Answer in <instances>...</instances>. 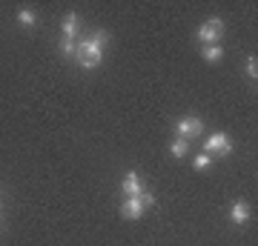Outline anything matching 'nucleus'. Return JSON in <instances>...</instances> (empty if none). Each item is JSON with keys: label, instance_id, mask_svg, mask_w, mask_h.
Masks as SVG:
<instances>
[{"label": "nucleus", "instance_id": "nucleus-1", "mask_svg": "<svg viewBox=\"0 0 258 246\" xmlns=\"http://www.w3.org/2000/svg\"><path fill=\"white\" fill-rule=\"evenodd\" d=\"M75 57H78V63H81L83 69H95V66H101V60H103V49L95 46L92 40H81L78 49H75Z\"/></svg>", "mask_w": 258, "mask_h": 246}, {"label": "nucleus", "instance_id": "nucleus-2", "mask_svg": "<svg viewBox=\"0 0 258 246\" xmlns=\"http://www.w3.org/2000/svg\"><path fill=\"white\" fill-rule=\"evenodd\" d=\"M221 35H224V20L221 18H210L201 29H198V40H201L204 46H215L221 40Z\"/></svg>", "mask_w": 258, "mask_h": 246}, {"label": "nucleus", "instance_id": "nucleus-3", "mask_svg": "<svg viewBox=\"0 0 258 246\" xmlns=\"http://www.w3.org/2000/svg\"><path fill=\"white\" fill-rule=\"evenodd\" d=\"M204 152H210V155H230L232 152V140L224 132H215V135L207 137V149Z\"/></svg>", "mask_w": 258, "mask_h": 246}, {"label": "nucleus", "instance_id": "nucleus-4", "mask_svg": "<svg viewBox=\"0 0 258 246\" xmlns=\"http://www.w3.org/2000/svg\"><path fill=\"white\" fill-rule=\"evenodd\" d=\"M175 132H178V137H198L204 132V123H201V118H181L175 123Z\"/></svg>", "mask_w": 258, "mask_h": 246}, {"label": "nucleus", "instance_id": "nucleus-5", "mask_svg": "<svg viewBox=\"0 0 258 246\" xmlns=\"http://www.w3.org/2000/svg\"><path fill=\"white\" fill-rule=\"evenodd\" d=\"M144 203H141V198H126V201L120 203V215L126 220H138L141 215H144Z\"/></svg>", "mask_w": 258, "mask_h": 246}, {"label": "nucleus", "instance_id": "nucleus-6", "mask_svg": "<svg viewBox=\"0 0 258 246\" xmlns=\"http://www.w3.org/2000/svg\"><path fill=\"white\" fill-rule=\"evenodd\" d=\"M120 189H123V195L126 198H138L141 192V178H138V172H126L123 175V183H120Z\"/></svg>", "mask_w": 258, "mask_h": 246}, {"label": "nucleus", "instance_id": "nucleus-7", "mask_svg": "<svg viewBox=\"0 0 258 246\" xmlns=\"http://www.w3.org/2000/svg\"><path fill=\"white\" fill-rule=\"evenodd\" d=\"M230 218H232V223H247L249 220V206H247V201H235L232 203V209H230Z\"/></svg>", "mask_w": 258, "mask_h": 246}, {"label": "nucleus", "instance_id": "nucleus-8", "mask_svg": "<svg viewBox=\"0 0 258 246\" xmlns=\"http://www.w3.org/2000/svg\"><path fill=\"white\" fill-rule=\"evenodd\" d=\"M60 29H63V37H66V40H75V37H78V32H81L78 15H66L63 23H60Z\"/></svg>", "mask_w": 258, "mask_h": 246}, {"label": "nucleus", "instance_id": "nucleus-9", "mask_svg": "<svg viewBox=\"0 0 258 246\" xmlns=\"http://www.w3.org/2000/svg\"><path fill=\"white\" fill-rule=\"evenodd\" d=\"M201 55H204V60H207V63H218V60L224 57V49L218 43H215V46H204Z\"/></svg>", "mask_w": 258, "mask_h": 246}, {"label": "nucleus", "instance_id": "nucleus-10", "mask_svg": "<svg viewBox=\"0 0 258 246\" xmlns=\"http://www.w3.org/2000/svg\"><path fill=\"white\" fill-rule=\"evenodd\" d=\"M35 12H32V9H20L18 12V23H20V26H35Z\"/></svg>", "mask_w": 258, "mask_h": 246}, {"label": "nucleus", "instance_id": "nucleus-11", "mask_svg": "<svg viewBox=\"0 0 258 246\" xmlns=\"http://www.w3.org/2000/svg\"><path fill=\"white\" fill-rule=\"evenodd\" d=\"M169 152H172L175 157H184V155H186V140H184V137H178V140H172V146H169Z\"/></svg>", "mask_w": 258, "mask_h": 246}, {"label": "nucleus", "instance_id": "nucleus-12", "mask_svg": "<svg viewBox=\"0 0 258 246\" xmlns=\"http://www.w3.org/2000/svg\"><path fill=\"white\" fill-rule=\"evenodd\" d=\"M89 40H92L95 46H101V49H103V46L109 43V32H106V29H98V32H95V35L89 37Z\"/></svg>", "mask_w": 258, "mask_h": 246}, {"label": "nucleus", "instance_id": "nucleus-13", "mask_svg": "<svg viewBox=\"0 0 258 246\" xmlns=\"http://www.w3.org/2000/svg\"><path fill=\"white\" fill-rule=\"evenodd\" d=\"M244 72H247V77H252V80L258 77V60H255V57H249V60H247V66H244Z\"/></svg>", "mask_w": 258, "mask_h": 246}, {"label": "nucleus", "instance_id": "nucleus-14", "mask_svg": "<svg viewBox=\"0 0 258 246\" xmlns=\"http://www.w3.org/2000/svg\"><path fill=\"white\" fill-rule=\"evenodd\" d=\"M210 163H212V157L207 155V152H204V155H198V157L192 160V166H195V169H207Z\"/></svg>", "mask_w": 258, "mask_h": 246}, {"label": "nucleus", "instance_id": "nucleus-15", "mask_svg": "<svg viewBox=\"0 0 258 246\" xmlns=\"http://www.w3.org/2000/svg\"><path fill=\"white\" fill-rule=\"evenodd\" d=\"M75 49H78V43H75V40H60V52H63V55H75Z\"/></svg>", "mask_w": 258, "mask_h": 246}, {"label": "nucleus", "instance_id": "nucleus-16", "mask_svg": "<svg viewBox=\"0 0 258 246\" xmlns=\"http://www.w3.org/2000/svg\"><path fill=\"white\" fill-rule=\"evenodd\" d=\"M138 198H141V203H144V209H149V206H152V203H155V198H152V195H149V192H141Z\"/></svg>", "mask_w": 258, "mask_h": 246}]
</instances>
